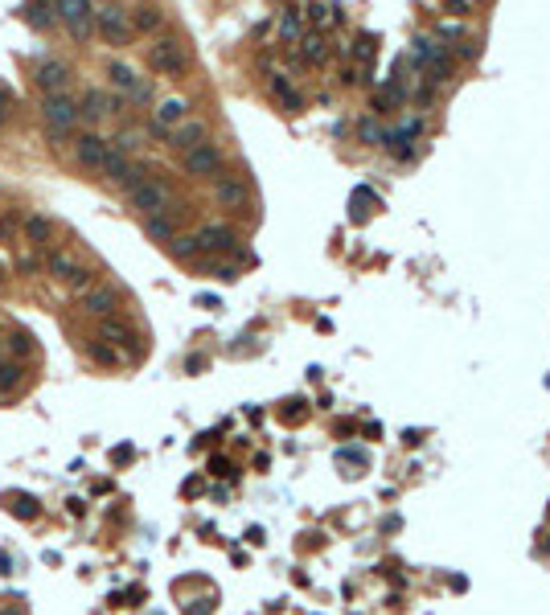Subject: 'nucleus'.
Masks as SVG:
<instances>
[{
  "label": "nucleus",
  "instance_id": "obj_13",
  "mask_svg": "<svg viewBox=\"0 0 550 615\" xmlns=\"http://www.w3.org/2000/svg\"><path fill=\"white\" fill-rule=\"evenodd\" d=\"M99 341H107V345H115L123 353H136V329L120 320V316H103L99 320Z\"/></svg>",
  "mask_w": 550,
  "mask_h": 615
},
{
  "label": "nucleus",
  "instance_id": "obj_15",
  "mask_svg": "<svg viewBox=\"0 0 550 615\" xmlns=\"http://www.w3.org/2000/svg\"><path fill=\"white\" fill-rule=\"evenodd\" d=\"M107 148H111V144L103 140V136L87 132V136H78V140H74V160H78L82 168H91V172H99L103 156H107Z\"/></svg>",
  "mask_w": 550,
  "mask_h": 615
},
{
  "label": "nucleus",
  "instance_id": "obj_29",
  "mask_svg": "<svg viewBox=\"0 0 550 615\" xmlns=\"http://www.w3.org/2000/svg\"><path fill=\"white\" fill-rule=\"evenodd\" d=\"M304 21L312 25V29H320V25H329L333 21V4H325V0H308V8L300 13Z\"/></svg>",
  "mask_w": 550,
  "mask_h": 615
},
{
  "label": "nucleus",
  "instance_id": "obj_39",
  "mask_svg": "<svg viewBox=\"0 0 550 615\" xmlns=\"http://www.w3.org/2000/svg\"><path fill=\"white\" fill-rule=\"evenodd\" d=\"M210 472H214V476H235V468H230L222 455H214V459H210Z\"/></svg>",
  "mask_w": 550,
  "mask_h": 615
},
{
  "label": "nucleus",
  "instance_id": "obj_4",
  "mask_svg": "<svg viewBox=\"0 0 550 615\" xmlns=\"http://www.w3.org/2000/svg\"><path fill=\"white\" fill-rule=\"evenodd\" d=\"M42 119H46V127L49 132H58V136H66V132H74L78 127V103H74L66 91H58V95H46L42 99Z\"/></svg>",
  "mask_w": 550,
  "mask_h": 615
},
{
  "label": "nucleus",
  "instance_id": "obj_1",
  "mask_svg": "<svg viewBox=\"0 0 550 615\" xmlns=\"http://www.w3.org/2000/svg\"><path fill=\"white\" fill-rule=\"evenodd\" d=\"M54 17L66 25L74 42H91V33H95V4L91 0H54Z\"/></svg>",
  "mask_w": 550,
  "mask_h": 615
},
{
  "label": "nucleus",
  "instance_id": "obj_33",
  "mask_svg": "<svg viewBox=\"0 0 550 615\" xmlns=\"http://www.w3.org/2000/svg\"><path fill=\"white\" fill-rule=\"evenodd\" d=\"M21 381H25V369L17 365V361H4V365H0V390H17Z\"/></svg>",
  "mask_w": 550,
  "mask_h": 615
},
{
  "label": "nucleus",
  "instance_id": "obj_38",
  "mask_svg": "<svg viewBox=\"0 0 550 615\" xmlns=\"http://www.w3.org/2000/svg\"><path fill=\"white\" fill-rule=\"evenodd\" d=\"M337 459H345V464H358V468H361V464H365V451H358V448H341V451H337Z\"/></svg>",
  "mask_w": 550,
  "mask_h": 615
},
{
  "label": "nucleus",
  "instance_id": "obj_12",
  "mask_svg": "<svg viewBox=\"0 0 550 615\" xmlns=\"http://www.w3.org/2000/svg\"><path fill=\"white\" fill-rule=\"evenodd\" d=\"M115 308H120V291L111 284H95L87 296H82V312L87 316H95V320H103V316H115Z\"/></svg>",
  "mask_w": 550,
  "mask_h": 615
},
{
  "label": "nucleus",
  "instance_id": "obj_21",
  "mask_svg": "<svg viewBox=\"0 0 550 615\" xmlns=\"http://www.w3.org/2000/svg\"><path fill=\"white\" fill-rule=\"evenodd\" d=\"M127 21H132V33H156L161 21H165V13H161L156 4H140V8L127 13Z\"/></svg>",
  "mask_w": 550,
  "mask_h": 615
},
{
  "label": "nucleus",
  "instance_id": "obj_10",
  "mask_svg": "<svg viewBox=\"0 0 550 615\" xmlns=\"http://www.w3.org/2000/svg\"><path fill=\"white\" fill-rule=\"evenodd\" d=\"M246 181L242 177H235V172H218L214 177V201L222 205V210H242L246 205Z\"/></svg>",
  "mask_w": 550,
  "mask_h": 615
},
{
  "label": "nucleus",
  "instance_id": "obj_2",
  "mask_svg": "<svg viewBox=\"0 0 550 615\" xmlns=\"http://www.w3.org/2000/svg\"><path fill=\"white\" fill-rule=\"evenodd\" d=\"M148 66L156 74H165V78H181L189 70V53H185V46L177 37H156L148 46Z\"/></svg>",
  "mask_w": 550,
  "mask_h": 615
},
{
  "label": "nucleus",
  "instance_id": "obj_45",
  "mask_svg": "<svg viewBox=\"0 0 550 615\" xmlns=\"http://www.w3.org/2000/svg\"><path fill=\"white\" fill-rule=\"evenodd\" d=\"M4 119H8V99L0 95V127H4Z\"/></svg>",
  "mask_w": 550,
  "mask_h": 615
},
{
  "label": "nucleus",
  "instance_id": "obj_35",
  "mask_svg": "<svg viewBox=\"0 0 550 615\" xmlns=\"http://www.w3.org/2000/svg\"><path fill=\"white\" fill-rule=\"evenodd\" d=\"M365 201H378V197H374L370 189L354 193V222H365V213H370V210H365Z\"/></svg>",
  "mask_w": 550,
  "mask_h": 615
},
{
  "label": "nucleus",
  "instance_id": "obj_19",
  "mask_svg": "<svg viewBox=\"0 0 550 615\" xmlns=\"http://www.w3.org/2000/svg\"><path fill=\"white\" fill-rule=\"evenodd\" d=\"M25 238H29V246H49L54 242V222H49L46 213H29L21 222Z\"/></svg>",
  "mask_w": 550,
  "mask_h": 615
},
{
  "label": "nucleus",
  "instance_id": "obj_36",
  "mask_svg": "<svg viewBox=\"0 0 550 615\" xmlns=\"http://www.w3.org/2000/svg\"><path fill=\"white\" fill-rule=\"evenodd\" d=\"M444 8L452 13L456 21H464V17H473V0H444Z\"/></svg>",
  "mask_w": 550,
  "mask_h": 615
},
{
  "label": "nucleus",
  "instance_id": "obj_20",
  "mask_svg": "<svg viewBox=\"0 0 550 615\" xmlns=\"http://www.w3.org/2000/svg\"><path fill=\"white\" fill-rule=\"evenodd\" d=\"M87 353H91V361H95V365H107V369H120V365H127V361H132V353H123V349L107 345V341H99V336L91 341V349H87Z\"/></svg>",
  "mask_w": 550,
  "mask_h": 615
},
{
  "label": "nucleus",
  "instance_id": "obj_31",
  "mask_svg": "<svg viewBox=\"0 0 550 615\" xmlns=\"http://www.w3.org/2000/svg\"><path fill=\"white\" fill-rule=\"evenodd\" d=\"M8 500H13V505H8V509H13V517H21V521H29V517H37V513H42V509H37V497H25V493H13Z\"/></svg>",
  "mask_w": 550,
  "mask_h": 615
},
{
  "label": "nucleus",
  "instance_id": "obj_46",
  "mask_svg": "<svg viewBox=\"0 0 550 615\" xmlns=\"http://www.w3.org/2000/svg\"><path fill=\"white\" fill-rule=\"evenodd\" d=\"M542 554H550V538H546V542H542Z\"/></svg>",
  "mask_w": 550,
  "mask_h": 615
},
{
  "label": "nucleus",
  "instance_id": "obj_24",
  "mask_svg": "<svg viewBox=\"0 0 550 615\" xmlns=\"http://www.w3.org/2000/svg\"><path fill=\"white\" fill-rule=\"evenodd\" d=\"M296 46H300V58H304L308 66H320V62L329 58V46H325V37H320V33H300V42H296Z\"/></svg>",
  "mask_w": 550,
  "mask_h": 615
},
{
  "label": "nucleus",
  "instance_id": "obj_18",
  "mask_svg": "<svg viewBox=\"0 0 550 615\" xmlns=\"http://www.w3.org/2000/svg\"><path fill=\"white\" fill-rule=\"evenodd\" d=\"M267 87H271V99H275L284 111H304V99H300V91H296L292 82H287V74H271Z\"/></svg>",
  "mask_w": 550,
  "mask_h": 615
},
{
  "label": "nucleus",
  "instance_id": "obj_44",
  "mask_svg": "<svg viewBox=\"0 0 550 615\" xmlns=\"http://www.w3.org/2000/svg\"><path fill=\"white\" fill-rule=\"evenodd\" d=\"M210 607H214V603H193L189 615H210Z\"/></svg>",
  "mask_w": 550,
  "mask_h": 615
},
{
  "label": "nucleus",
  "instance_id": "obj_37",
  "mask_svg": "<svg viewBox=\"0 0 550 615\" xmlns=\"http://www.w3.org/2000/svg\"><path fill=\"white\" fill-rule=\"evenodd\" d=\"M210 275H214V279H222V284H235V279H239V271H235V267H226V262H214V267H210Z\"/></svg>",
  "mask_w": 550,
  "mask_h": 615
},
{
  "label": "nucleus",
  "instance_id": "obj_5",
  "mask_svg": "<svg viewBox=\"0 0 550 615\" xmlns=\"http://www.w3.org/2000/svg\"><path fill=\"white\" fill-rule=\"evenodd\" d=\"M95 29H99V37L111 42V46H127L132 42V21H127V8H120V4L95 8Z\"/></svg>",
  "mask_w": 550,
  "mask_h": 615
},
{
  "label": "nucleus",
  "instance_id": "obj_26",
  "mask_svg": "<svg viewBox=\"0 0 550 615\" xmlns=\"http://www.w3.org/2000/svg\"><path fill=\"white\" fill-rule=\"evenodd\" d=\"M349 53L358 58L361 66H370V62L378 58V37H374V33H358V37H354V49H349Z\"/></svg>",
  "mask_w": 550,
  "mask_h": 615
},
{
  "label": "nucleus",
  "instance_id": "obj_40",
  "mask_svg": "<svg viewBox=\"0 0 550 615\" xmlns=\"http://www.w3.org/2000/svg\"><path fill=\"white\" fill-rule=\"evenodd\" d=\"M300 414H304V398H292L284 406V419H300Z\"/></svg>",
  "mask_w": 550,
  "mask_h": 615
},
{
  "label": "nucleus",
  "instance_id": "obj_23",
  "mask_svg": "<svg viewBox=\"0 0 550 615\" xmlns=\"http://www.w3.org/2000/svg\"><path fill=\"white\" fill-rule=\"evenodd\" d=\"M46 267H49V275H54V279H62V284H66V279H70L82 262L74 259L70 251H62V246H58V251H49V255H46Z\"/></svg>",
  "mask_w": 550,
  "mask_h": 615
},
{
  "label": "nucleus",
  "instance_id": "obj_27",
  "mask_svg": "<svg viewBox=\"0 0 550 615\" xmlns=\"http://www.w3.org/2000/svg\"><path fill=\"white\" fill-rule=\"evenodd\" d=\"M300 8H284V17H280V42L292 46V42H300Z\"/></svg>",
  "mask_w": 550,
  "mask_h": 615
},
{
  "label": "nucleus",
  "instance_id": "obj_34",
  "mask_svg": "<svg viewBox=\"0 0 550 615\" xmlns=\"http://www.w3.org/2000/svg\"><path fill=\"white\" fill-rule=\"evenodd\" d=\"M358 132H361V140H365V144H382V127H378V123H374L370 115L358 123Z\"/></svg>",
  "mask_w": 550,
  "mask_h": 615
},
{
  "label": "nucleus",
  "instance_id": "obj_47",
  "mask_svg": "<svg viewBox=\"0 0 550 615\" xmlns=\"http://www.w3.org/2000/svg\"><path fill=\"white\" fill-rule=\"evenodd\" d=\"M91 4H95V0H91Z\"/></svg>",
  "mask_w": 550,
  "mask_h": 615
},
{
  "label": "nucleus",
  "instance_id": "obj_3",
  "mask_svg": "<svg viewBox=\"0 0 550 615\" xmlns=\"http://www.w3.org/2000/svg\"><path fill=\"white\" fill-rule=\"evenodd\" d=\"M107 78H111L115 95H123V103H136V107L152 103V82H148V78H140V74L132 70L127 62H111V66H107Z\"/></svg>",
  "mask_w": 550,
  "mask_h": 615
},
{
  "label": "nucleus",
  "instance_id": "obj_17",
  "mask_svg": "<svg viewBox=\"0 0 550 615\" xmlns=\"http://www.w3.org/2000/svg\"><path fill=\"white\" fill-rule=\"evenodd\" d=\"M185 111H189L185 99H165V103H156V111H152V132L165 136L168 127H177V123L185 119Z\"/></svg>",
  "mask_w": 550,
  "mask_h": 615
},
{
  "label": "nucleus",
  "instance_id": "obj_14",
  "mask_svg": "<svg viewBox=\"0 0 550 615\" xmlns=\"http://www.w3.org/2000/svg\"><path fill=\"white\" fill-rule=\"evenodd\" d=\"M193 238H197V251H210V255H230L235 242H239L230 226H218V222H214V226H201Z\"/></svg>",
  "mask_w": 550,
  "mask_h": 615
},
{
  "label": "nucleus",
  "instance_id": "obj_43",
  "mask_svg": "<svg viewBox=\"0 0 550 615\" xmlns=\"http://www.w3.org/2000/svg\"><path fill=\"white\" fill-rule=\"evenodd\" d=\"M403 443H411V448L423 443V431H403Z\"/></svg>",
  "mask_w": 550,
  "mask_h": 615
},
{
  "label": "nucleus",
  "instance_id": "obj_41",
  "mask_svg": "<svg viewBox=\"0 0 550 615\" xmlns=\"http://www.w3.org/2000/svg\"><path fill=\"white\" fill-rule=\"evenodd\" d=\"M456 53H460V58H477V42H468V37H464V42H460V49H456Z\"/></svg>",
  "mask_w": 550,
  "mask_h": 615
},
{
  "label": "nucleus",
  "instance_id": "obj_8",
  "mask_svg": "<svg viewBox=\"0 0 550 615\" xmlns=\"http://www.w3.org/2000/svg\"><path fill=\"white\" fill-rule=\"evenodd\" d=\"M120 111H123V95H107L99 87L82 91V99H78V115L91 119V123H99V119H107V115H120Z\"/></svg>",
  "mask_w": 550,
  "mask_h": 615
},
{
  "label": "nucleus",
  "instance_id": "obj_30",
  "mask_svg": "<svg viewBox=\"0 0 550 615\" xmlns=\"http://www.w3.org/2000/svg\"><path fill=\"white\" fill-rule=\"evenodd\" d=\"M0 345H4V349H8L13 357H29V353H33V336H29V332H21V329H17V332H8V336H4Z\"/></svg>",
  "mask_w": 550,
  "mask_h": 615
},
{
  "label": "nucleus",
  "instance_id": "obj_7",
  "mask_svg": "<svg viewBox=\"0 0 550 615\" xmlns=\"http://www.w3.org/2000/svg\"><path fill=\"white\" fill-rule=\"evenodd\" d=\"M181 156H185L181 165H185V172H189V177H218V172H222V148H218V144H210V140H201L197 148L181 152Z\"/></svg>",
  "mask_w": 550,
  "mask_h": 615
},
{
  "label": "nucleus",
  "instance_id": "obj_32",
  "mask_svg": "<svg viewBox=\"0 0 550 615\" xmlns=\"http://www.w3.org/2000/svg\"><path fill=\"white\" fill-rule=\"evenodd\" d=\"M168 251H173L177 259H193V255H197V238L193 234H173L168 238Z\"/></svg>",
  "mask_w": 550,
  "mask_h": 615
},
{
  "label": "nucleus",
  "instance_id": "obj_16",
  "mask_svg": "<svg viewBox=\"0 0 550 615\" xmlns=\"http://www.w3.org/2000/svg\"><path fill=\"white\" fill-rule=\"evenodd\" d=\"M165 136H168V148L173 152H189V148H197V144L206 140V123L201 119H181L177 127H168Z\"/></svg>",
  "mask_w": 550,
  "mask_h": 615
},
{
  "label": "nucleus",
  "instance_id": "obj_9",
  "mask_svg": "<svg viewBox=\"0 0 550 615\" xmlns=\"http://www.w3.org/2000/svg\"><path fill=\"white\" fill-rule=\"evenodd\" d=\"M33 82H37L46 95H58V91H66V82H70V66H66L62 58H42V62L33 66Z\"/></svg>",
  "mask_w": 550,
  "mask_h": 615
},
{
  "label": "nucleus",
  "instance_id": "obj_6",
  "mask_svg": "<svg viewBox=\"0 0 550 615\" xmlns=\"http://www.w3.org/2000/svg\"><path fill=\"white\" fill-rule=\"evenodd\" d=\"M127 201H132V210H140L144 217H148V213H161V210H168V185L165 181H152V177H140V181L127 189Z\"/></svg>",
  "mask_w": 550,
  "mask_h": 615
},
{
  "label": "nucleus",
  "instance_id": "obj_25",
  "mask_svg": "<svg viewBox=\"0 0 550 615\" xmlns=\"http://www.w3.org/2000/svg\"><path fill=\"white\" fill-rule=\"evenodd\" d=\"M25 21L33 25V29H49L54 25V4L49 0H29L25 4Z\"/></svg>",
  "mask_w": 550,
  "mask_h": 615
},
{
  "label": "nucleus",
  "instance_id": "obj_22",
  "mask_svg": "<svg viewBox=\"0 0 550 615\" xmlns=\"http://www.w3.org/2000/svg\"><path fill=\"white\" fill-rule=\"evenodd\" d=\"M144 230H148V238H156V242H168V238L177 234V217H173L168 210L148 213V217H144Z\"/></svg>",
  "mask_w": 550,
  "mask_h": 615
},
{
  "label": "nucleus",
  "instance_id": "obj_42",
  "mask_svg": "<svg viewBox=\"0 0 550 615\" xmlns=\"http://www.w3.org/2000/svg\"><path fill=\"white\" fill-rule=\"evenodd\" d=\"M13 230H17V217H4V222H0V238H8Z\"/></svg>",
  "mask_w": 550,
  "mask_h": 615
},
{
  "label": "nucleus",
  "instance_id": "obj_28",
  "mask_svg": "<svg viewBox=\"0 0 550 615\" xmlns=\"http://www.w3.org/2000/svg\"><path fill=\"white\" fill-rule=\"evenodd\" d=\"M95 284H99V271H95V267H78L70 279H66V287H70L74 296H87Z\"/></svg>",
  "mask_w": 550,
  "mask_h": 615
},
{
  "label": "nucleus",
  "instance_id": "obj_11",
  "mask_svg": "<svg viewBox=\"0 0 550 615\" xmlns=\"http://www.w3.org/2000/svg\"><path fill=\"white\" fill-rule=\"evenodd\" d=\"M99 177H107V181H115V185H127V189L140 181V172L132 168L127 152H120V148H107V156H103V165H99Z\"/></svg>",
  "mask_w": 550,
  "mask_h": 615
}]
</instances>
